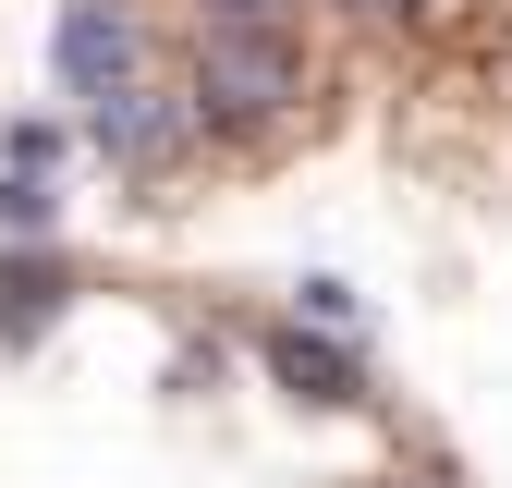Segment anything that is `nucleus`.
<instances>
[{"mask_svg": "<svg viewBox=\"0 0 512 488\" xmlns=\"http://www.w3.org/2000/svg\"><path fill=\"white\" fill-rule=\"evenodd\" d=\"M256 366H269V391H293L305 415H354V403H366V366H354L330 330H305V318H281L269 342H256Z\"/></svg>", "mask_w": 512, "mask_h": 488, "instance_id": "nucleus-4", "label": "nucleus"}, {"mask_svg": "<svg viewBox=\"0 0 512 488\" xmlns=\"http://www.w3.org/2000/svg\"><path fill=\"white\" fill-rule=\"evenodd\" d=\"M49 74H61V98H122L135 74H159L147 61V13L135 0H61V25H49Z\"/></svg>", "mask_w": 512, "mask_h": 488, "instance_id": "nucleus-3", "label": "nucleus"}, {"mask_svg": "<svg viewBox=\"0 0 512 488\" xmlns=\"http://www.w3.org/2000/svg\"><path fill=\"white\" fill-rule=\"evenodd\" d=\"M293 318H305V330H354L366 305H354V281H293Z\"/></svg>", "mask_w": 512, "mask_h": 488, "instance_id": "nucleus-7", "label": "nucleus"}, {"mask_svg": "<svg viewBox=\"0 0 512 488\" xmlns=\"http://www.w3.org/2000/svg\"><path fill=\"white\" fill-rule=\"evenodd\" d=\"M196 25H293V0H196Z\"/></svg>", "mask_w": 512, "mask_h": 488, "instance_id": "nucleus-8", "label": "nucleus"}, {"mask_svg": "<svg viewBox=\"0 0 512 488\" xmlns=\"http://www.w3.org/2000/svg\"><path fill=\"white\" fill-rule=\"evenodd\" d=\"M378 488H452V476H378Z\"/></svg>", "mask_w": 512, "mask_h": 488, "instance_id": "nucleus-10", "label": "nucleus"}, {"mask_svg": "<svg viewBox=\"0 0 512 488\" xmlns=\"http://www.w3.org/2000/svg\"><path fill=\"white\" fill-rule=\"evenodd\" d=\"M61 305H74V269H61V257H37V244L0 257V330H13V342H37Z\"/></svg>", "mask_w": 512, "mask_h": 488, "instance_id": "nucleus-5", "label": "nucleus"}, {"mask_svg": "<svg viewBox=\"0 0 512 488\" xmlns=\"http://www.w3.org/2000/svg\"><path fill=\"white\" fill-rule=\"evenodd\" d=\"M330 13H366V25H391V13H427V0H330Z\"/></svg>", "mask_w": 512, "mask_h": 488, "instance_id": "nucleus-9", "label": "nucleus"}, {"mask_svg": "<svg viewBox=\"0 0 512 488\" xmlns=\"http://www.w3.org/2000/svg\"><path fill=\"white\" fill-rule=\"evenodd\" d=\"M86 147H98L122 183H171L183 159L208 147V122H196V98H183V74H135L122 98L86 110Z\"/></svg>", "mask_w": 512, "mask_h": 488, "instance_id": "nucleus-2", "label": "nucleus"}, {"mask_svg": "<svg viewBox=\"0 0 512 488\" xmlns=\"http://www.w3.org/2000/svg\"><path fill=\"white\" fill-rule=\"evenodd\" d=\"M61 196H49V171H0V244H49Z\"/></svg>", "mask_w": 512, "mask_h": 488, "instance_id": "nucleus-6", "label": "nucleus"}, {"mask_svg": "<svg viewBox=\"0 0 512 488\" xmlns=\"http://www.w3.org/2000/svg\"><path fill=\"white\" fill-rule=\"evenodd\" d=\"M183 98L208 135H269L317 98V61L293 49V25H196L183 37Z\"/></svg>", "mask_w": 512, "mask_h": 488, "instance_id": "nucleus-1", "label": "nucleus"}]
</instances>
